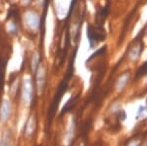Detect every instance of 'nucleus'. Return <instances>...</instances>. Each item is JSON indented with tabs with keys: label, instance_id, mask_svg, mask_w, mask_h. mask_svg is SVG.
<instances>
[{
	"label": "nucleus",
	"instance_id": "nucleus-3",
	"mask_svg": "<svg viewBox=\"0 0 147 146\" xmlns=\"http://www.w3.org/2000/svg\"><path fill=\"white\" fill-rule=\"evenodd\" d=\"M45 69L41 64L39 65L38 69L35 72V82H36V90L37 93H42L45 85Z\"/></svg>",
	"mask_w": 147,
	"mask_h": 146
},
{
	"label": "nucleus",
	"instance_id": "nucleus-4",
	"mask_svg": "<svg viewBox=\"0 0 147 146\" xmlns=\"http://www.w3.org/2000/svg\"><path fill=\"white\" fill-rule=\"evenodd\" d=\"M12 112V106H11V101L9 99H3L0 105V122L5 123L9 120V118L11 116Z\"/></svg>",
	"mask_w": 147,
	"mask_h": 146
},
{
	"label": "nucleus",
	"instance_id": "nucleus-5",
	"mask_svg": "<svg viewBox=\"0 0 147 146\" xmlns=\"http://www.w3.org/2000/svg\"><path fill=\"white\" fill-rule=\"evenodd\" d=\"M25 22L32 29H36L39 27V17L34 11H28L27 14H25Z\"/></svg>",
	"mask_w": 147,
	"mask_h": 146
},
{
	"label": "nucleus",
	"instance_id": "nucleus-2",
	"mask_svg": "<svg viewBox=\"0 0 147 146\" xmlns=\"http://www.w3.org/2000/svg\"><path fill=\"white\" fill-rule=\"evenodd\" d=\"M22 86V100L24 104L30 105L34 97V84L30 77H25Z\"/></svg>",
	"mask_w": 147,
	"mask_h": 146
},
{
	"label": "nucleus",
	"instance_id": "nucleus-8",
	"mask_svg": "<svg viewBox=\"0 0 147 146\" xmlns=\"http://www.w3.org/2000/svg\"><path fill=\"white\" fill-rule=\"evenodd\" d=\"M30 65H32V72L35 74V72L37 71L38 69L39 65H40V57L38 54H34V56H32V63H30Z\"/></svg>",
	"mask_w": 147,
	"mask_h": 146
},
{
	"label": "nucleus",
	"instance_id": "nucleus-1",
	"mask_svg": "<svg viewBox=\"0 0 147 146\" xmlns=\"http://www.w3.org/2000/svg\"><path fill=\"white\" fill-rule=\"evenodd\" d=\"M105 30L102 27L95 28L92 25L87 26V37H88L89 46L90 48H95V46L100 41H103L105 38Z\"/></svg>",
	"mask_w": 147,
	"mask_h": 146
},
{
	"label": "nucleus",
	"instance_id": "nucleus-6",
	"mask_svg": "<svg viewBox=\"0 0 147 146\" xmlns=\"http://www.w3.org/2000/svg\"><path fill=\"white\" fill-rule=\"evenodd\" d=\"M35 129V119L34 116H30L28 119L25 126V135L27 137H30L34 133Z\"/></svg>",
	"mask_w": 147,
	"mask_h": 146
},
{
	"label": "nucleus",
	"instance_id": "nucleus-11",
	"mask_svg": "<svg viewBox=\"0 0 147 146\" xmlns=\"http://www.w3.org/2000/svg\"><path fill=\"white\" fill-rule=\"evenodd\" d=\"M22 1L24 2V5H26V6L30 5V4L32 3V0H22Z\"/></svg>",
	"mask_w": 147,
	"mask_h": 146
},
{
	"label": "nucleus",
	"instance_id": "nucleus-7",
	"mask_svg": "<svg viewBox=\"0 0 147 146\" xmlns=\"http://www.w3.org/2000/svg\"><path fill=\"white\" fill-rule=\"evenodd\" d=\"M13 144V136H12V133L9 129L4 131L2 133L1 140H0V146H12Z\"/></svg>",
	"mask_w": 147,
	"mask_h": 146
},
{
	"label": "nucleus",
	"instance_id": "nucleus-10",
	"mask_svg": "<svg viewBox=\"0 0 147 146\" xmlns=\"http://www.w3.org/2000/svg\"><path fill=\"white\" fill-rule=\"evenodd\" d=\"M18 32V28H17V24L16 23H10V25H9V32H10L11 34H16Z\"/></svg>",
	"mask_w": 147,
	"mask_h": 146
},
{
	"label": "nucleus",
	"instance_id": "nucleus-9",
	"mask_svg": "<svg viewBox=\"0 0 147 146\" xmlns=\"http://www.w3.org/2000/svg\"><path fill=\"white\" fill-rule=\"evenodd\" d=\"M127 81H129V75H127V73H125V74H124L122 77H119V79H118L117 84H116L117 88H120V89L123 88L125 85V83H127Z\"/></svg>",
	"mask_w": 147,
	"mask_h": 146
}]
</instances>
